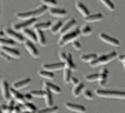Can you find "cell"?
<instances>
[{
    "instance_id": "d6a6232c",
    "label": "cell",
    "mask_w": 125,
    "mask_h": 113,
    "mask_svg": "<svg viewBox=\"0 0 125 113\" xmlns=\"http://www.w3.org/2000/svg\"><path fill=\"white\" fill-rule=\"evenodd\" d=\"M58 111H59V107L53 106V107H46V108H43V109H39L36 113H56Z\"/></svg>"
},
{
    "instance_id": "8d00e7d4",
    "label": "cell",
    "mask_w": 125,
    "mask_h": 113,
    "mask_svg": "<svg viewBox=\"0 0 125 113\" xmlns=\"http://www.w3.org/2000/svg\"><path fill=\"white\" fill-rule=\"evenodd\" d=\"M33 97H38V98H44L45 96V90H31L30 92Z\"/></svg>"
},
{
    "instance_id": "816d5d0a",
    "label": "cell",
    "mask_w": 125,
    "mask_h": 113,
    "mask_svg": "<svg viewBox=\"0 0 125 113\" xmlns=\"http://www.w3.org/2000/svg\"><path fill=\"white\" fill-rule=\"evenodd\" d=\"M123 65H124V69H125V64H123Z\"/></svg>"
},
{
    "instance_id": "5b68a950",
    "label": "cell",
    "mask_w": 125,
    "mask_h": 113,
    "mask_svg": "<svg viewBox=\"0 0 125 113\" xmlns=\"http://www.w3.org/2000/svg\"><path fill=\"white\" fill-rule=\"evenodd\" d=\"M4 33H5L10 39H13L14 42H16V43H25L24 35L20 34L19 32H15L13 28H5V29H4Z\"/></svg>"
},
{
    "instance_id": "f546056e",
    "label": "cell",
    "mask_w": 125,
    "mask_h": 113,
    "mask_svg": "<svg viewBox=\"0 0 125 113\" xmlns=\"http://www.w3.org/2000/svg\"><path fill=\"white\" fill-rule=\"evenodd\" d=\"M91 33H93V29H91L88 24H84V25L80 28V34H81V35L89 37V35H91Z\"/></svg>"
},
{
    "instance_id": "7dc6e473",
    "label": "cell",
    "mask_w": 125,
    "mask_h": 113,
    "mask_svg": "<svg viewBox=\"0 0 125 113\" xmlns=\"http://www.w3.org/2000/svg\"><path fill=\"white\" fill-rule=\"evenodd\" d=\"M24 97H25V100H30L31 98H33V96H31V93H28V94H25Z\"/></svg>"
},
{
    "instance_id": "9c48e42d",
    "label": "cell",
    "mask_w": 125,
    "mask_h": 113,
    "mask_svg": "<svg viewBox=\"0 0 125 113\" xmlns=\"http://www.w3.org/2000/svg\"><path fill=\"white\" fill-rule=\"evenodd\" d=\"M0 52L5 53L6 55H9L10 58H13V59H19L20 58V52L18 49H14L11 47H3V48H0Z\"/></svg>"
},
{
    "instance_id": "83f0119b",
    "label": "cell",
    "mask_w": 125,
    "mask_h": 113,
    "mask_svg": "<svg viewBox=\"0 0 125 113\" xmlns=\"http://www.w3.org/2000/svg\"><path fill=\"white\" fill-rule=\"evenodd\" d=\"M62 22H60V20H56V22L53 24V26H51V29H50V32L53 33V34H59L60 33V30H61V28H62Z\"/></svg>"
},
{
    "instance_id": "ffe728a7",
    "label": "cell",
    "mask_w": 125,
    "mask_h": 113,
    "mask_svg": "<svg viewBox=\"0 0 125 113\" xmlns=\"http://www.w3.org/2000/svg\"><path fill=\"white\" fill-rule=\"evenodd\" d=\"M35 33H36V37H38V43L41 45V47H45L48 45V40L45 38V34L43 30H35Z\"/></svg>"
},
{
    "instance_id": "cb8c5ba5",
    "label": "cell",
    "mask_w": 125,
    "mask_h": 113,
    "mask_svg": "<svg viewBox=\"0 0 125 113\" xmlns=\"http://www.w3.org/2000/svg\"><path fill=\"white\" fill-rule=\"evenodd\" d=\"M108 75H109V70L105 69V68H103L100 70V79H99V84L100 86H105L106 80H108Z\"/></svg>"
},
{
    "instance_id": "ab89813d",
    "label": "cell",
    "mask_w": 125,
    "mask_h": 113,
    "mask_svg": "<svg viewBox=\"0 0 125 113\" xmlns=\"http://www.w3.org/2000/svg\"><path fill=\"white\" fill-rule=\"evenodd\" d=\"M1 109H3L4 113H13L14 112V107L9 106V104H3L1 106Z\"/></svg>"
},
{
    "instance_id": "d6986e66",
    "label": "cell",
    "mask_w": 125,
    "mask_h": 113,
    "mask_svg": "<svg viewBox=\"0 0 125 113\" xmlns=\"http://www.w3.org/2000/svg\"><path fill=\"white\" fill-rule=\"evenodd\" d=\"M23 35H24L25 38H28L31 43H33V42H38V37H36L35 30H31V29H25L24 32H23Z\"/></svg>"
},
{
    "instance_id": "8992f818",
    "label": "cell",
    "mask_w": 125,
    "mask_h": 113,
    "mask_svg": "<svg viewBox=\"0 0 125 113\" xmlns=\"http://www.w3.org/2000/svg\"><path fill=\"white\" fill-rule=\"evenodd\" d=\"M36 19H29V20H23V22H19V23H16V24H14L13 25V29L15 30V32H24L25 29H29V26L30 25H35L36 23Z\"/></svg>"
},
{
    "instance_id": "30bf717a",
    "label": "cell",
    "mask_w": 125,
    "mask_h": 113,
    "mask_svg": "<svg viewBox=\"0 0 125 113\" xmlns=\"http://www.w3.org/2000/svg\"><path fill=\"white\" fill-rule=\"evenodd\" d=\"M99 38L103 40V42H105V43H108V44L115 45V47H119V45H120V42H119L118 39L113 38V37H110V35H108V34H105V33H100V34H99Z\"/></svg>"
},
{
    "instance_id": "bcb514c9",
    "label": "cell",
    "mask_w": 125,
    "mask_h": 113,
    "mask_svg": "<svg viewBox=\"0 0 125 113\" xmlns=\"http://www.w3.org/2000/svg\"><path fill=\"white\" fill-rule=\"evenodd\" d=\"M8 104H9V106H11V107H15V106H16V104H15V100H14V99H10V100L8 102Z\"/></svg>"
},
{
    "instance_id": "277c9868",
    "label": "cell",
    "mask_w": 125,
    "mask_h": 113,
    "mask_svg": "<svg viewBox=\"0 0 125 113\" xmlns=\"http://www.w3.org/2000/svg\"><path fill=\"white\" fill-rule=\"evenodd\" d=\"M118 57V53L116 52H111L109 54H105V55H100L96 60H94L90 63L91 67H98V65H104V64H108L110 63V62H113L114 59H115Z\"/></svg>"
},
{
    "instance_id": "2e32d148",
    "label": "cell",
    "mask_w": 125,
    "mask_h": 113,
    "mask_svg": "<svg viewBox=\"0 0 125 113\" xmlns=\"http://www.w3.org/2000/svg\"><path fill=\"white\" fill-rule=\"evenodd\" d=\"M30 82H31V79H30V78L20 79V80H18V82H14L13 88H14V89H16V90H19V89H23V88H25V87H28V86L30 84Z\"/></svg>"
},
{
    "instance_id": "ac0fdd59",
    "label": "cell",
    "mask_w": 125,
    "mask_h": 113,
    "mask_svg": "<svg viewBox=\"0 0 125 113\" xmlns=\"http://www.w3.org/2000/svg\"><path fill=\"white\" fill-rule=\"evenodd\" d=\"M75 6H76V10H78V12H79L83 16H84V18H86V16H89V15H90L89 9H88V6H86L85 4H83V3L78 1V3L75 4Z\"/></svg>"
},
{
    "instance_id": "e575fe53",
    "label": "cell",
    "mask_w": 125,
    "mask_h": 113,
    "mask_svg": "<svg viewBox=\"0 0 125 113\" xmlns=\"http://www.w3.org/2000/svg\"><path fill=\"white\" fill-rule=\"evenodd\" d=\"M43 5L53 9V8H58V1H55V0H43Z\"/></svg>"
},
{
    "instance_id": "681fc988",
    "label": "cell",
    "mask_w": 125,
    "mask_h": 113,
    "mask_svg": "<svg viewBox=\"0 0 125 113\" xmlns=\"http://www.w3.org/2000/svg\"><path fill=\"white\" fill-rule=\"evenodd\" d=\"M0 113H4V112H3V109H1V104H0Z\"/></svg>"
},
{
    "instance_id": "74e56055",
    "label": "cell",
    "mask_w": 125,
    "mask_h": 113,
    "mask_svg": "<svg viewBox=\"0 0 125 113\" xmlns=\"http://www.w3.org/2000/svg\"><path fill=\"white\" fill-rule=\"evenodd\" d=\"M103 5L105 6V8H108L109 10H114L115 9V5H114V3L113 1H110V0H103Z\"/></svg>"
},
{
    "instance_id": "52a82bcc",
    "label": "cell",
    "mask_w": 125,
    "mask_h": 113,
    "mask_svg": "<svg viewBox=\"0 0 125 113\" xmlns=\"http://www.w3.org/2000/svg\"><path fill=\"white\" fill-rule=\"evenodd\" d=\"M0 90H1V96L3 98L9 102L10 100V96H11V93H10V88H9V84H8V82L5 79H1L0 80Z\"/></svg>"
},
{
    "instance_id": "6da1fadb",
    "label": "cell",
    "mask_w": 125,
    "mask_h": 113,
    "mask_svg": "<svg viewBox=\"0 0 125 113\" xmlns=\"http://www.w3.org/2000/svg\"><path fill=\"white\" fill-rule=\"evenodd\" d=\"M48 12V8L45 5H40L39 8H36L35 10H30V12H21L16 14V19L18 20H29V19H36L38 16L43 15Z\"/></svg>"
},
{
    "instance_id": "44dd1931",
    "label": "cell",
    "mask_w": 125,
    "mask_h": 113,
    "mask_svg": "<svg viewBox=\"0 0 125 113\" xmlns=\"http://www.w3.org/2000/svg\"><path fill=\"white\" fill-rule=\"evenodd\" d=\"M53 23L51 22H43V23H36L34 25V30H46V29H51Z\"/></svg>"
},
{
    "instance_id": "3957f363",
    "label": "cell",
    "mask_w": 125,
    "mask_h": 113,
    "mask_svg": "<svg viewBox=\"0 0 125 113\" xmlns=\"http://www.w3.org/2000/svg\"><path fill=\"white\" fill-rule=\"evenodd\" d=\"M79 35H81V34H80V29L71 30V32H69V33H66V34H64V35L60 37V39H59V45H60V47H64V45H66V44H69V43H71V42L74 43Z\"/></svg>"
},
{
    "instance_id": "f1b7e54d",
    "label": "cell",
    "mask_w": 125,
    "mask_h": 113,
    "mask_svg": "<svg viewBox=\"0 0 125 113\" xmlns=\"http://www.w3.org/2000/svg\"><path fill=\"white\" fill-rule=\"evenodd\" d=\"M21 108H23L25 112H33V113H36V112H38V108L35 107V104L30 103V102H26L25 104H23Z\"/></svg>"
},
{
    "instance_id": "c3c4849f",
    "label": "cell",
    "mask_w": 125,
    "mask_h": 113,
    "mask_svg": "<svg viewBox=\"0 0 125 113\" xmlns=\"http://www.w3.org/2000/svg\"><path fill=\"white\" fill-rule=\"evenodd\" d=\"M4 34H5V33H4V32H0V38H1V37H3V35H4Z\"/></svg>"
},
{
    "instance_id": "1f68e13d",
    "label": "cell",
    "mask_w": 125,
    "mask_h": 113,
    "mask_svg": "<svg viewBox=\"0 0 125 113\" xmlns=\"http://www.w3.org/2000/svg\"><path fill=\"white\" fill-rule=\"evenodd\" d=\"M62 78H64V82H65V83H71V78H73L71 69L65 68V69H64V73H62Z\"/></svg>"
},
{
    "instance_id": "60d3db41",
    "label": "cell",
    "mask_w": 125,
    "mask_h": 113,
    "mask_svg": "<svg viewBox=\"0 0 125 113\" xmlns=\"http://www.w3.org/2000/svg\"><path fill=\"white\" fill-rule=\"evenodd\" d=\"M68 57H69V54L65 53L64 50H61V52L59 53V58H60V60L62 62V63H65V62L68 60Z\"/></svg>"
},
{
    "instance_id": "9a60e30c",
    "label": "cell",
    "mask_w": 125,
    "mask_h": 113,
    "mask_svg": "<svg viewBox=\"0 0 125 113\" xmlns=\"http://www.w3.org/2000/svg\"><path fill=\"white\" fill-rule=\"evenodd\" d=\"M44 89H49L51 93H55V94H60L61 93V89L59 86L54 84V83H51V82H44Z\"/></svg>"
},
{
    "instance_id": "836d02e7",
    "label": "cell",
    "mask_w": 125,
    "mask_h": 113,
    "mask_svg": "<svg viewBox=\"0 0 125 113\" xmlns=\"http://www.w3.org/2000/svg\"><path fill=\"white\" fill-rule=\"evenodd\" d=\"M65 68H69V69H76V65H75V63H74V60H73V57L69 54V57H68V60L65 62Z\"/></svg>"
},
{
    "instance_id": "603a6c76",
    "label": "cell",
    "mask_w": 125,
    "mask_h": 113,
    "mask_svg": "<svg viewBox=\"0 0 125 113\" xmlns=\"http://www.w3.org/2000/svg\"><path fill=\"white\" fill-rule=\"evenodd\" d=\"M103 18H104V16H103V14H100V13L90 14L89 16L85 18V22H88V23H95V22H100Z\"/></svg>"
},
{
    "instance_id": "ee69618b",
    "label": "cell",
    "mask_w": 125,
    "mask_h": 113,
    "mask_svg": "<svg viewBox=\"0 0 125 113\" xmlns=\"http://www.w3.org/2000/svg\"><path fill=\"white\" fill-rule=\"evenodd\" d=\"M71 83L74 84V86H78V84H79V79H78L76 77H73V78H71Z\"/></svg>"
},
{
    "instance_id": "d4e9b609",
    "label": "cell",
    "mask_w": 125,
    "mask_h": 113,
    "mask_svg": "<svg viewBox=\"0 0 125 113\" xmlns=\"http://www.w3.org/2000/svg\"><path fill=\"white\" fill-rule=\"evenodd\" d=\"M16 44V42H14L13 39H10V38H0V48H3V47H14Z\"/></svg>"
},
{
    "instance_id": "4316f807",
    "label": "cell",
    "mask_w": 125,
    "mask_h": 113,
    "mask_svg": "<svg viewBox=\"0 0 125 113\" xmlns=\"http://www.w3.org/2000/svg\"><path fill=\"white\" fill-rule=\"evenodd\" d=\"M84 84L83 83H79L78 86H74V88H73V96L74 97H79L81 93H84Z\"/></svg>"
},
{
    "instance_id": "4fadbf2b",
    "label": "cell",
    "mask_w": 125,
    "mask_h": 113,
    "mask_svg": "<svg viewBox=\"0 0 125 113\" xmlns=\"http://www.w3.org/2000/svg\"><path fill=\"white\" fill-rule=\"evenodd\" d=\"M25 44V49L29 52V54L31 55V57H34V58H39V50L36 49V47L34 45V43H31L30 40H28V42H25L24 43Z\"/></svg>"
},
{
    "instance_id": "f907efd6",
    "label": "cell",
    "mask_w": 125,
    "mask_h": 113,
    "mask_svg": "<svg viewBox=\"0 0 125 113\" xmlns=\"http://www.w3.org/2000/svg\"><path fill=\"white\" fill-rule=\"evenodd\" d=\"M21 113H33V112H21Z\"/></svg>"
},
{
    "instance_id": "4dcf8cb0",
    "label": "cell",
    "mask_w": 125,
    "mask_h": 113,
    "mask_svg": "<svg viewBox=\"0 0 125 113\" xmlns=\"http://www.w3.org/2000/svg\"><path fill=\"white\" fill-rule=\"evenodd\" d=\"M39 75L44 79H54V73H51V72H48V70H44V69H40L39 70Z\"/></svg>"
},
{
    "instance_id": "b9f144b4",
    "label": "cell",
    "mask_w": 125,
    "mask_h": 113,
    "mask_svg": "<svg viewBox=\"0 0 125 113\" xmlns=\"http://www.w3.org/2000/svg\"><path fill=\"white\" fill-rule=\"evenodd\" d=\"M0 57H1L3 59H5L6 62H11V59H13V58H10L9 55H6V54H5V53H3V52H0Z\"/></svg>"
},
{
    "instance_id": "7a4b0ae2",
    "label": "cell",
    "mask_w": 125,
    "mask_h": 113,
    "mask_svg": "<svg viewBox=\"0 0 125 113\" xmlns=\"http://www.w3.org/2000/svg\"><path fill=\"white\" fill-rule=\"evenodd\" d=\"M95 94L103 98H118L125 99V90H106V89H96Z\"/></svg>"
},
{
    "instance_id": "8fae6325",
    "label": "cell",
    "mask_w": 125,
    "mask_h": 113,
    "mask_svg": "<svg viewBox=\"0 0 125 113\" xmlns=\"http://www.w3.org/2000/svg\"><path fill=\"white\" fill-rule=\"evenodd\" d=\"M65 108L69 109V111H71V112H76V113H85L86 112V108L84 106L75 104V103H70V102L65 103Z\"/></svg>"
},
{
    "instance_id": "484cf974",
    "label": "cell",
    "mask_w": 125,
    "mask_h": 113,
    "mask_svg": "<svg viewBox=\"0 0 125 113\" xmlns=\"http://www.w3.org/2000/svg\"><path fill=\"white\" fill-rule=\"evenodd\" d=\"M45 90V96H44V99H45V103L48 107H53V93L49 90V89H44Z\"/></svg>"
},
{
    "instance_id": "d590c367",
    "label": "cell",
    "mask_w": 125,
    "mask_h": 113,
    "mask_svg": "<svg viewBox=\"0 0 125 113\" xmlns=\"http://www.w3.org/2000/svg\"><path fill=\"white\" fill-rule=\"evenodd\" d=\"M85 79L88 82H95V80H99L100 79V73H93V74H89L85 77Z\"/></svg>"
},
{
    "instance_id": "e0dca14e",
    "label": "cell",
    "mask_w": 125,
    "mask_h": 113,
    "mask_svg": "<svg viewBox=\"0 0 125 113\" xmlns=\"http://www.w3.org/2000/svg\"><path fill=\"white\" fill-rule=\"evenodd\" d=\"M49 13L53 16H55V18H62V16L68 15V12L65 9H62V8H53V9L49 10Z\"/></svg>"
},
{
    "instance_id": "7bdbcfd3",
    "label": "cell",
    "mask_w": 125,
    "mask_h": 113,
    "mask_svg": "<svg viewBox=\"0 0 125 113\" xmlns=\"http://www.w3.org/2000/svg\"><path fill=\"white\" fill-rule=\"evenodd\" d=\"M73 47H74V49H76V50H80L81 49V44L78 42V40H75V42L73 43Z\"/></svg>"
},
{
    "instance_id": "f35d334b",
    "label": "cell",
    "mask_w": 125,
    "mask_h": 113,
    "mask_svg": "<svg viewBox=\"0 0 125 113\" xmlns=\"http://www.w3.org/2000/svg\"><path fill=\"white\" fill-rule=\"evenodd\" d=\"M83 96H84L86 99H89V100H91L94 98V93H93V90H90V89H85L84 93H83Z\"/></svg>"
},
{
    "instance_id": "f6af8a7d",
    "label": "cell",
    "mask_w": 125,
    "mask_h": 113,
    "mask_svg": "<svg viewBox=\"0 0 125 113\" xmlns=\"http://www.w3.org/2000/svg\"><path fill=\"white\" fill-rule=\"evenodd\" d=\"M118 58H119V60L123 64H125V54H124V55H119Z\"/></svg>"
},
{
    "instance_id": "ba28073f",
    "label": "cell",
    "mask_w": 125,
    "mask_h": 113,
    "mask_svg": "<svg viewBox=\"0 0 125 113\" xmlns=\"http://www.w3.org/2000/svg\"><path fill=\"white\" fill-rule=\"evenodd\" d=\"M43 69L44 70H48V72H56V70H61V69H65V63L62 62H59V63H49V64H44L43 65Z\"/></svg>"
},
{
    "instance_id": "7c38bea8",
    "label": "cell",
    "mask_w": 125,
    "mask_h": 113,
    "mask_svg": "<svg viewBox=\"0 0 125 113\" xmlns=\"http://www.w3.org/2000/svg\"><path fill=\"white\" fill-rule=\"evenodd\" d=\"M10 93H11V97H13V99H14L15 102H18V103H19L20 106H23V104H25V103H26L25 97H24L21 93H20V92H18L16 89L11 88V89H10Z\"/></svg>"
},
{
    "instance_id": "5bb4252c",
    "label": "cell",
    "mask_w": 125,
    "mask_h": 113,
    "mask_svg": "<svg viewBox=\"0 0 125 113\" xmlns=\"http://www.w3.org/2000/svg\"><path fill=\"white\" fill-rule=\"evenodd\" d=\"M75 24H76V20H75V19H69L68 22H66L64 25H62V28H61V30H60L61 35H64V34L71 32V29L75 26Z\"/></svg>"
},
{
    "instance_id": "7402d4cb",
    "label": "cell",
    "mask_w": 125,
    "mask_h": 113,
    "mask_svg": "<svg viewBox=\"0 0 125 113\" xmlns=\"http://www.w3.org/2000/svg\"><path fill=\"white\" fill-rule=\"evenodd\" d=\"M80 58H81V60L83 62H86V63H91V62H94V60H96L99 57H98V54H95V53H91V54H81L80 55Z\"/></svg>"
}]
</instances>
